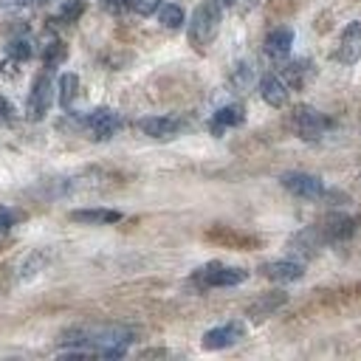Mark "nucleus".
Returning a JSON list of instances; mask_svg holds the SVG:
<instances>
[{
	"label": "nucleus",
	"instance_id": "1",
	"mask_svg": "<svg viewBox=\"0 0 361 361\" xmlns=\"http://www.w3.org/2000/svg\"><path fill=\"white\" fill-rule=\"evenodd\" d=\"M220 20H223V14H220V0H203V3L192 11L189 28H186L189 45L203 54V51L214 42V37H217V31H220Z\"/></svg>",
	"mask_w": 361,
	"mask_h": 361
},
{
	"label": "nucleus",
	"instance_id": "2",
	"mask_svg": "<svg viewBox=\"0 0 361 361\" xmlns=\"http://www.w3.org/2000/svg\"><path fill=\"white\" fill-rule=\"evenodd\" d=\"M245 279H248L245 268H234V265H223V262L200 265L192 274V282L197 288H234V285H243Z\"/></svg>",
	"mask_w": 361,
	"mask_h": 361
},
{
	"label": "nucleus",
	"instance_id": "3",
	"mask_svg": "<svg viewBox=\"0 0 361 361\" xmlns=\"http://www.w3.org/2000/svg\"><path fill=\"white\" fill-rule=\"evenodd\" d=\"M290 124H293L296 135L305 138V141H319V138L333 127V121H330L324 113H319L316 107H307V104L293 107V113H290Z\"/></svg>",
	"mask_w": 361,
	"mask_h": 361
},
{
	"label": "nucleus",
	"instance_id": "4",
	"mask_svg": "<svg viewBox=\"0 0 361 361\" xmlns=\"http://www.w3.org/2000/svg\"><path fill=\"white\" fill-rule=\"evenodd\" d=\"M203 237H206L209 243H214V245H220V248H231V251H254V248L262 245L257 234L243 231V228H234V226H223V223L209 226Z\"/></svg>",
	"mask_w": 361,
	"mask_h": 361
},
{
	"label": "nucleus",
	"instance_id": "5",
	"mask_svg": "<svg viewBox=\"0 0 361 361\" xmlns=\"http://www.w3.org/2000/svg\"><path fill=\"white\" fill-rule=\"evenodd\" d=\"M51 102H54V82H51V71H45L34 79V87L25 99V116L31 121L45 118V113L51 110Z\"/></svg>",
	"mask_w": 361,
	"mask_h": 361
},
{
	"label": "nucleus",
	"instance_id": "6",
	"mask_svg": "<svg viewBox=\"0 0 361 361\" xmlns=\"http://www.w3.org/2000/svg\"><path fill=\"white\" fill-rule=\"evenodd\" d=\"M279 183L290 192V195H296V197H302V200H322L324 197V180L322 178H316V175H310V172H285L282 178H279Z\"/></svg>",
	"mask_w": 361,
	"mask_h": 361
},
{
	"label": "nucleus",
	"instance_id": "7",
	"mask_svg": "<svg viewBox=\"0 0 361 361\" xmlns=\"http://www.w3.org/2000/svg\"><path fill=\"white\" fill-rule=\"evenodd\" d=\"M316 228V237L322 240V245H330V243H344L355 234V220L347 217V214H327L322 223L313 226Z\"/></svg>",
	"mask_w": 361,
	"mask_h": 361
},
{
	"label": "nucleus",
	"instance_id": "8",
	"mask_svg": "<svg viewBox=\"0 0 361 361\" xmlns=\"http://www.w3.org/2000/svg\"><path fill=\"white\" fill-rule=\"evenodd\" d=\"M118 124H121V118L110 107H99V110H90L87 116H82V130L90 133V138H96V141H107L118 130Z\"/></svg>",
	"mask_w": 361,
	"mask_h": 361
},
{
	"label": "nucleus",
	"instance_id": "9",
	"mask_svg": "<svg viewBox=\"0 0 361 361\" xmlns=\"http://www.w3.org/2000/svg\"><path fill=\"white\" fill-rule=\"evenodd\" d=\"M243 336H245V327H243L240 322H226V324H220V327L206 330L203 338H200V347H203V350H226V347L237 344Z\"/></svg>",
	"mask_w": 361,
	"mask_h": 361
},
{
	"label": "nucleus",
	"instance_id": "10",
	"mask_svg": "<svg viewBox=\"0 0 361 361\" xmlns=\"http://www.w3.org/2000/svg\"><path fill=\"white\" fill-rule=\"evenodd\" d=\"M138 127H141V133L149 135V138L169 141V138H175V135L183 130V121H180L178 116H149V118H141Z\"/></svg>",
	"mask_w": 361,
	"mask_h": 361
},
{
	"label": "nucleus",
	"instance_id": "11",
	"mask_svg": "<svg viewBox=\"0 0 361 361\" xmlns=\"http://www.w3.org/2000/svg\"><path fill=\"white\" fill-rule=\"evenodd\" d=\"M358 56H361V20H350L341 31L336 59L344 65H353V62H358Z\"/></svg>",
	"mask_w": 361,
	"mask_h": 361
},
{
	"label": "nucleus",
	"instance_id": "12",
	"mask_svg": "<svg viewBox=\"0 0 361 361\" xmlns=\"http://www.w3.org/2000/svg\"><path fill=\"white\" fill-rule=\"evenodd\" d=\"M259 274L274 282H296L305 276V265L296 259H274V262H262Z\"/></svg>",
	"mask_w": 361,
	"mask_h": 361
},
{
	"label": "nucleus",
	"instance_id": "13",
	"mask_svg": "<svg viewBox=\"0 0 361 361\" xmlns=\"http://www.w3.org/2000/svg\"><path fill=\"white\" fill-rule=\"evenodd\" d=\"M285 302H288V293H285V290H268V293L257 296V299L248 305L245 316H248L251 322H262V319L274 316V313H276V310H279Z\"/></svg>",
	"mask_w": 361,
	"mask_h": 361
},
{
	"label": "nucleus",
	"instance_id": "14",
	"mask_svg": "<svg viewBox=\"0 0 361 361\" xmlns=\"http://www.w3.org/2000/svg\"><path fill=\"white\" fill-rule=\"evenodd\" d=\"M259 96L265 104L271 107H285L288 104V85L276 76V73H265L259 79Z\"/></svg>",
	"mask_w": 361,
	"mask_h": 361
},
{
	"label": "nucleus",
	"instance_id": "15",
	"mask_svg": "<svg viewBox=\"0 0 361 361\" xmlns=\"http://www.w3.org/2000/svg\"><path fill=\"white\" fill-rule=\"evenodd\" d=\"M243 121H245V110H243V104H223V107H217L214 116H212V133L220 135L223 130H228V127H240Z\"/></svg>",
	"mask_w": 361,
	"mask_h": 361
},
{
	"label": "nucleus",
	"instance_id": "16",
	"mask_svg": "<svg viewBox=\"0 0 361 361\" xmlns=\"http://www.w3.org/2000/svg\"><path fill=\"white\" fill-rule=\"evenodd\" d=\"M73 223H85V226H110L121 220V212L116 209H73L68 214Z\"/></svg>",
	"mask_w": 361,
	"mask_h": 361
},
{
	"label": "nucleus",
	"instance_id": "17",
	"mask_svg": "<svg viewBox=\"0 0 361 361\" xmlns=\"http://www.w3.org/2000/svg\"><path fill=\"white\" fill-rule=\"evenodd\" d=\"M290 45H293V31H290L288 25H279V28H274V31L265 37V54L274 56V59L288 56Z\"/></svg>",
	"mask_w": 361,
	"mask_h": 361
},
{
	"label": "nucleus",
	"instance_id": "18",
	"mask_svg": "<svg viewBox=\"0 0 361 361\" xmlns=\"http://www.w3.org/2000/svg\"><path fill=\"white\" fill-rule=\"evenodd\" d=\"M65 54H68L65 42H62L54 31H45V34H42V59H45V68L54 71V68L65 59Z\"/></svg>",
	"mask_w": 361,
	"mask_h": 361
},
{
	"label": "nucleus",
	"instance_id": "19",
	"mask_svg": "<svg viewBox=\"0 0 361 361\" xmlns=\"http://www.w3.org/2000/svg\"><path fill=\"white\" fill-rule=\"evenodd\" d=\"M6 54L14 59V62H25L34 56V39L28 34H20V37H11L8 45H6Z\"/></svg>",
	"mask_w": 361,
	"mask_h": 361
},
{
	"label": "nucleus",
	"instance_id": "20",
	"mask_svg": "<svg viewBox=\"0 0 361 361\" xmlns=\"http://www.w3.org/2000/svg\"><path fill=\"white\" fill-rule=\"evenodd\" d=\"M48 259H51V254L48 251H31L25 259H23V265H20V279H31V276H37L45 265H48Z\"/></svg>",
	"mask_w": 361,
	"mask_h": 361
},
{
	"label": "nucleus",
	"instance_id": "21",
	"mask_svg": "<svg viewBox=\"0 0 361 361\" xmlns=\"http://www.w3.org/2000/svg\"><path fill=\"white\" fill-rule=\"evenodd\" d=\"M76 90H79V76L76 73H62L59 76V104H62V110H71V104L76 99Z\"/></svg>",
	"mask_w": 361,
	"mask_h": 361
},
{
	"label": "nucleus",
	"instance_id": "22",
	"mask_svg": "<svg viewBox=\"0 0 361 361\" xmlns=\"http://www.w3.org/2000/svg\"><path fill=\"white\" fill-rule=\"evenodd\" d=\"M254 85V65L251 62H237V68L231 71V87L245 93Z\"/></svg>",
	"mask_w": 361,
	"mask_h": 361
},
{
	"label": "nucleus",
	"instance_id": "23",
	"mask_svg": "<svg viewBox=\"0 0 361 361\" xmlns=\"http://www.w3.org/2000/svg\"><path fill=\"white\" fill-rule=\"evenodd\" d=\"M158 20L166 28H180L183 25V8L178 3H164V6H158Z\"/></svg>",
	"mask_w": 361,
	"mask_h": 361
},
{
	"label": "nucleus",
	"instance_id": "24",
	"mask_svg": "<svg viewBox=\"0 0 361 361\" xmlns=\"http://www.w3.org/2000/svg\"><path fill=\"white\" fill-rule=\"evenodd\" d=\"M87 8V0H65L56 11V23H76Z\"/></svg>",
	"mask_w": 361,
	"mask_h": 361
},
{
	"label": "nucleus",
	"instance_id": "25",
	"mask_svg": "<svg viewBox=\"0 0 361 361\" xmlns=\"http://www.w3.org/2000/svg\"><path fill=\"white\" fill-rule=\"evenodd\" d=\"M158 6H161V0H130V8H133L135 14H141V17L155 14V11H158Z\"/></svg>",
	"mask_w": 361,
	"mask_h": 361
},
{
	"label": "nucleus",
	"instance_id": "26",
	"mask_svg": "<svg viewBox=\"0 0 361 361\" xmlns=\"http://www.w3.org/2000/svg\"><path fill=\"white\" fill-rule=\"evenodd\" d=\"M99 6H102L107 14L118 17V14H124V11L130 8V0H99Z\"/></svg>",
	"mask_w": 361,
	"mask_h": 361
},
{
	"label": "nucleus",
	"instance_id": "27",
	"mask_svg": "<svg viewBox=\"0 0 361 361\" xmlns=\"http://www.w3.org/2000/svg\"><path fill=\"white\" fill-rule=\"evenodd\" d=\"M17 212H11V209H6V206H0V234H6L14 223H17Z\"/></svg>",
	"mask_w": 361,
	"mask_h": 361
},
{
	"label": "nucleus",
	"instance_id": "28",
	"mask_svg": "<svg viewBox=\"0 0 361 361\" xmlns=\"http://www.w3.org/2000/svg\"><path fill=\"white\" fill-rule=\"evenodd\" d=\"M0 118H6V121H14V104H11L6 96H0Z\"/></svg>",
	"mask_w": 361,
	"mask_h": 361
},
{
	"label": "nucleus",
	"instance_id": "29",
	"mask_svg": "<svg viewBox=\"0 0 361 361\" xmlns=\"http://www.w3.org/2000/svg\"><path fill=\"white\" fill-rule=\"evenodd\" d=\"M28 3H34V0H0L3 8H20V6H28Z\"/></svg>",
	"mask_w": 361,
	"mask_h": 361
},
{
	"label": "nucleus",
	"instance_id": "30",
	"mask_svg": "<svg viewBox=\"0 0 361 361\" xmlns=\"http://www.w3.org/2000/svg\"><path fill=\"white\" fill-rule=\"evenodd\" d=\"M220 3H226V6H231V3H237V0H220Z\"/></svg>",
	"mask_w": 361,
	"mask_h": 361
}]
</instances>
